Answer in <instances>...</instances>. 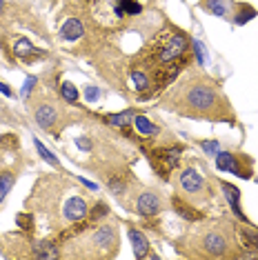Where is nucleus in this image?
<instances>
[{
    "label": "nucleus",
    "instance_id": "1",
    "mask_svg": "<svg viewBox=\"0 0 258 260\" xmlns=\"http://www.w3.org/2000/svg\"><path fill=\"white\" fill-rule=\"evenodd\" d=\"M225 105L220 93L212 87V82H189L180 93V111L198 116H216L218 107Z\"/></svg>",
    "mask_w": 258,
    "mask_h": 260
},
{
    "label": "nucleus",
    "instance_id": "2",
    "mask_svg": "<svg viewBox=\"0 0 258 260\" xmlns=\"http://www.w3.org/2000/svg\"><path fill=\"white\" fill-rule=\"evenodd\" d=\"M189 54V38L185 31L172 29V31H163L154 43V58L156 64L176 62L183 56Z\"/></svg>",
    "mask_w": 258,
    "mask_h": 260
},
{
    "label": "nucleus",
    "instance_id": "3",
    "mask_svg": "<svg viewBox=\"0 0 258 260\" xmlns=\"http://www.w3.org/2000/svg\"><path fill=\"white\" fill-rule=\"evenodd\" d=\"M89 245L98 256H114L118 249V232L114 222H105L89 236Z\"/></svg>",
    "mask_w": 258,
    "mask_h": 260
},
{
    "label": "nucleus",
    "instance_id": "4",
    "mask_svg": "<svg viewBox=\"0 0 258 260\" xmlns=\"http://www.w3.org/2000/svg\"><path fill=\"white\" fill-rule=\"evenodd\" d=\"M216 167L218 171H227V174H236L240 178H251L254 171L249 169V160L240 153L232 151H218L216 153Z\"/></svg>",
    "mask_w": 258,
    "mask_h": 260
},
{
    "label": "nucleus",
    "instance_id": "5",
    "mask_svg": "<svg viewBox=\"0 0 258 260\" xmlns=\"http://www.w3.org/2000/svg\"><path fill=\"white\" fill-rule=\"evenodd\" d=\"M201 249L205 251V256H227V249H230V238L222 229H209L207 234L201 238Z\"/></svg>",
    "mask_w": 258,
    "mask_h": 260
},
{
    "label": "nucleus",
    "instance_id": "6",
    "mask_svg": "<svg viewBox=\"0 0 258 260\" xmlns=\"http://www.w3.org/2000/svg\"><path fill=\"white\" fill-rule=\"evenodd\" d=\"M236 240H238V247L243 249L240 256L258 258V227L243 222V227H236Z\"/></svg>",
    "mask_w": 258,
    "mask_h": 260
},
{
    "label": "nucleus",
    "instance_id": "7",
    "mask_svg": "<svg viewBox=\"0 0 258 260\" xmlns=\"http://www.w3.org/2000/svg\"><path fill=\"white\" fill-rule=\"evenodd\" d=\"M160 209H163V200L158 198V193L151 191V189L143 191V193H140V196L136 198V211H138L140 216L151 218V216H156Z\"/></svg>",
    "mask_w": 258,
    "mask_h": 260
},
{
    "label": "nucleus",
    "instance_id": "8",
    "mask_svg": "<svg viewBox=\"0 0 258 260\" xmlns=\"http://www.w3.org/2000/svg\"><path fill=\"white\" fill-rule=\"evenodd\" d=\"M180 187H183L185 193H189V196H201V193L205 191V178L201 174H198L196 169L187 167L180 171Z\"/></svg>",
    "mask_w": 258,
    "mask_h": 260
},
{
    "label": "nucleus",
    "instance_id": "9",
    "mask_svg": "<svg viewBox=\"0 0 258 260\" xmlns=\"http://www.w3.org/2000/svg\"><path fill=\"white\" fill-rule=\"evenodd\" d=\"M220 189H222V196L227 198V203H230L232 211L236 214V218L240 222H247V216L243 214V207H240V189L230 185V182H220Z\"/></svg>",
    "mask_w": 258,
    "mask_h": 260
},
{
    "label": "nucleus",
    "instance_id": "10",
    "mask_svg": "<svg viewBox=\"0 0 258 260\" xmlns=\"http://www.w3.org/2000/svg\"><path fill=\"white\" fill-rule=\"evenodd\" d=\"M87 214H89V207H87L85 198H80V196L69 198L67 205H64V218H67V220H72V222L83 220Z\"/></svg>",
    "mask_w": 258,
    "mask_h": 260
},
{
    "label": "nucleus",
    "instance_id": "11",
    "mask_svg": "<svg viewBox=\"0 0 258 260\" xmlns=\"http://www.w3.org/2000/svg\"><path fill=\"white\" fill-rule=\"evenodd\" d=\"M129 240H132V249L136 258H147L149 256V240L143 232H138L136 227H129Z\"/></svg>",
    "mask_w": 258,
    "mask_h": 260
},
{
    "label": "nucleus",
    "instance_id": "12",
    "mask_svg": "<svg viewBox=\"0 0 258 260\" xmlns=\"http://www.w3.org/2000/svg\"><path fill=\"white\" fill-rule=\"evenodd\" d=\"M34 251L31 256L34 258H45V260H51V258H58L60 256V247H58V240H40L36 245H31Z\"/></svg>",
    "mask_w": 258,
    "mask_h": 260
},
{
    "label": "nucleus",
    "instance_id": "13",
    "mask_svg": "<svg viewBox=\"0 0 258 260\" xmlns=\"http://www.w3.org/2000/svg\"><path fill=\"white\" fill-rule=\"evenodd\" d=\"M34 118H36L38 127L51 129L54 122L58 120V111H56V107H51V105H40V107L36 109V114H34Z\"/></svg>",
    "mask_w": 258,
    "mask_h": 260
},
{
    "label": "nucleus",
    "instance_id": "14",
    "mask_svg": "<svg viewBox=\"0 0 258 260\" xmlns=\"http://www.w3.org/2000/svg\"><path fill=\"white\" fill-rule=\"evenodd\" d=\"M172 205H174V209H176V214H178L180 218H185V220H189V222H196V220H203V211H198V209H194L191 205H187L183 203L178 196H174L172 198Z\"/></svg>",
    "mask_w": 258,
    "mask_h": 260
},
{
    "label": "nucleus",
    "instance_id": "15",
    "mask_svg": "<svg viewBox=\"0 0 258 260\" xmlns=\"http://www.w3.org/2000/svg\"><path fill=\"white\" fill-rule=\"evenodd\" d=\"M14 54L18 56L22 62H31L34 58L43 56V51H38L36 47H34L31 43H29L27 38H22V40H18V43H16V47H14Z\"/></svg>",
    "mask_w": 258,
    "mask_h": 260
},
{
    "label": "nucleus",
    "instance_id": "16",
    "mask_svg": "<svg viewBox=\"0 0 258 260\" xmlns=\"http://www.w3.org/2000/svg\"><path fill=\"white\" fill-rule=\"evenodd\" d=\"M83 34H85V25L78 18H69L60 29V36L64 40H78L83 38Z\"/></svg>",
    "mask_w": 258,
    "mask_h": 260
},
{
    "label": "nucleus",
    "instance_id": "17",
    "mask_svg": "<svg viewBox=\"0 0 258 260\" xmlns=\"http://www.w3.org/2000/svg\"><path fill=\"white\" fill-rule=\"evenodd\" d=\"M201 7L205 11H209L212 16H220V18H225V16L230 14V0H203Z\"/></svg>",
    "mask_w": 258,
    "mask_h": 260
},
{
    "label": "nucleus",
    "instance_id": "18",
    "mask_svg": "<svg viewBox=\"0 0 258 260\" xmlns=\"http://www.w3.org/2000/svg\"><path fill=\"white\" fill-rule=\"evenodd\" d=\"M134 125H136V129L143 136H147V138H154V136L160 134L158 125H154V122H151L147 116H134Z\"/></svg>",
    "mask_w": 258,
    "mask_h": 260
},
{
    "label": "nucleus",
    "instance_id": "19",
    "mask_svg": "<svg viewBox=\"0 0 258 260\" xmlns=\"http://www.w3.org/2000/svg\"><path fill=\"white\" fill-rule=\"evenodd\" d=\"M105 122L111 127H129V122H134V111L127 109V111H120V114L105 116Z\"/></svg>",
    "mask_w": 258,
    "mask_h": 260
},
{
    "label": "nucleus",
    "instance_id": "20",
    "mask_svg": "<svg viewBox=\"0 0 258 260\" xmlns=\"http://www.w3.org/2000/svg\"><path fill=\"white\" fill-rule=\"evenodd\" d=\"M14 180H16V176L11 174V171H3V174H0V203H3V200L7 198V193L11 191Z\"/></svg>",
    "mask_w": 258,
    "mask_h": 260
},
{
    "label": "nucleus",
    "instance_id": "21",
    "mask_svg": "<svg viewBox=\"0 0 258 260\" xmlns=\"http://www.w3.org/2000/svg\"><path fill=\"white\" fill-rule=\"evenodd\" d=\"M132 80H134V87H136L140 93L147 91V87L151 85V82H149V76L145 74V72H140V69H136V67L132 69Z\"/></svg>",
    "mask_w": 258,
    "mask_h": 260
},
{
    "label": "nucleus",
    "instance_id": "22",
    "mask_svg": "<svg viewBox=\"0 0 258 260\" xmlns=\"http://www.w3.org/2000/svg\"><path fill=\"white\" fill-rule=\"evenodd\" d=\"M258 11L254 7H249V5H238V16L234 18L236 25H245V22H249L251 18H256Z\"/></svg>",
    "mask_w": 258,
    "mask_h": 260
},
{
    "label": "nucleus",
    "instance_id": "23",
    "mask_svg": "<svg viewBox=\"0 0 258 260\" xmlns=\"http://www.w3.org/2000/svg\"><path fill=\"white\" fill-rule=\"evenodd\" d=\"M34 145H36V149H38V153H40V158H43V160L45 162H49L51 165V167H56V169H60V162H58V158L54 156V153H51L49 149H47V147L43 145V143H40V140L36 138V140H34Z\"/></svg>",
    "mask_w": 258,
    "mask_h": 260
},
{
    "label": "nucleus",
    "instance_id": "24",
    "mask_svg": "<svg viewBox=\"0 0 258 260\" xmlns=\"http://www.w3.org/2000/svg\"><path fill=\"white\" fill-rule=\"evenodd\" d=\"M60 96L67 100V103H72V105L78 103V89H76V85H72V82H62Z\"/></svg>",
    "mask_w": 258,
    "mask_h": 260
},
{
    "label": "nucleus",
    "instance_id": "25",
    "mask_svg": "<svg viewBox=\"0 0 258 260\" xmlns=\"http://www.w3.org/2000/svg\"><path fill=\"white\" fill-rule=\"evenodd\" d=\"M16 222H18V227L25 229L27 234L34 232V216L31 214H18V216H16Z\"/></svg>",
    "mask_w": 258,
    "mask_h": 260
},
{
    "label": "nucleus",
    "instance_id": "26",
    "mask_svg": "<svg viewBox=\"0 0 258 260\" xmlns=\"http://www.w3.org/2000/svg\"><path fill=\"white\" fill-rule=\"evenodd\" d=\"M107 214H109L107 205H105V203H96V207H93V209L89 211V220L96 222L98 218H103V216H107Z\"/></svg>",
    "mask_w": 258,
    "mask_h": 260
},
{
    "label": "nucleus",
    "instance_id": "27",
    "mask_svg": "<svg viewBox=\"0 0 258 260\" xmlns=\"http://www.w3.org/2000/svg\"><path fill=\"white\" fill-rule=\"evenodd\" d=\"M201 149L207 153V156H216L220 149V145H218V140H203L201 143Z\"/></svg>",
    "mask_w": 258,
    "mask_h": 260
},
{
    "label": "nucleus",
    "instance_id": "28",
    "mask_svg": "<svg viewBox=\"0 0 258 260\" xmlns=\"http://www.w3.org/2000/svg\"><path fill=\"white\" fill-rule=\"evenodd\" d=\"M191 47H194V51H196V58H198V62H201V67H205V60H207V56H205V45L194 40Z\"/></svg>",
    "mask_w": 258,
    "mask_h": 260
},
{
    "label": "nucleus",
    "instance_id": "29",
    "mask_svg": "<svg viewBox=\"0 0 258 260\" xmlns=\"http://www.w3.org/2000/svg\"><path fill=\"white\" fill-rule=\"evenodd\" d=\"M76 147H78V149H83V151H91L93 143L87 138V136H80V138H76Z\"/></svg>",
    "mask_w": 258,
    "mask_h": 260
},
{
    "label": "nucleus",
    "instance_id": "30",
    "mask_svg": "<svg viewBox=\"0 0 258 260\" xmlns=\"http://www.w3.org/2000/svg\"><path fill=\"white\" fill-rule=\"evenodd\" d=\"M36 82H38V78L36 76H29V78L25 80V85H22V98H27L29 96V91L36 87Z\"/></svg>",
    "mask_w": 258,
    "mask_h": 260
},
{
    "label": "nucleus",
    "instance_id": "31",
    "mask_svg": "<svg viewBox=\"0 0 258 260\" xmlns=\"http://www.w3.org/2000/svg\"><path fill=\"white\" fill-rule=\"evenodd\" d=\"M85 93H87V100H89V103H93V100H98V96H101V89L89 85V87L85 89Z\"/></svg>",
    "mask_w": 258,
    "mask_h": 260
},
{
    "label": "nucleus",
    "instance_id": "32",
    "mask_svg": "<svg viewBox=\"0 0 258 260\" xmlns=\"http://www.w3.org/2000/svg\"><path fill=\"white\" fill-rule=\"evenodd\" d=\"M0 91H3L5 96H11V89H9L7 85H5V82H0Z\"/></svg>",
    "mask_w": 258,
    "mask_h": 260
},
{
    "label": "nucleus",
    "instance_id": "33",
    "mask_svg": "<svg viewBox=\"0 0 258 260\" xmlns=\"http://www.w3.org/2000/svg\"><path fill=\"white\" fill-rule=\"evenodd\" d=\"M3 9H5V3H3V0H0V14H3Z\"/></svg>",
    "mask_w": 258,
    "mask_h": 260
}]
</instances>
